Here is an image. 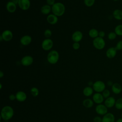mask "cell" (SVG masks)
Instances as JSON below:
<instances>
[{
	"mask_svg": "<svg viewBox=\"0 0 122 122\" xmlns=\"http://www.w3.org/2000/svg\"><path fill=\"white\" fill-rule=\"evenodd\" d=\"M14 115V110L13 108L9 105L4 106L0 112L1 118L5 121H8L12 118Z\"/></svg>",
	"mask_w": 122,
	"mask_h": 122,
	"instance_id": "obj_1",
	"label": "cell"
},
{
	"mask_svg": "<svg viewBox=\"0 0 122 122\" xmlns=\"http://www.w3.org/2000/svg\"><path fill=\"white\" fill-rule=\"evenodd\" d=\"M51 11L52 13L58 17L61 16L65 11V7L61 2H56L51 6Z\"/></svg>",
	"mask_w": 122,
	"mask_h": 122,
	"instance_id": "obj_2",
	"label": "cell"
},
{
	"mask_svg": "<svg viewBox=\"0 0 122 122\" xmlns=\"http://www.w3.org/2000/svg\"><path fill=\"white\" fill-rule=\"evenodd\" d=\"M59 59V54L56 50H52L50 51L47 55V61L50 64H56L58 61Z\"/></svg>",
	"mask_w": 122,
	"mask_h": 122,
	"instance_id": "obj_3",
	"label": "cell"
},
{
	"mask_svg": "<svg viewBox=\"0 0 122 122\" xmlns=\"http://www.w3.org/2000/svg\"><path fill=\"white\" fill-rule=\"evenodd\" d=\"M92 44L94 47L97 50H102L105 46V41L103 38L98 37L93 39Z\"/></svg>",
	"mask_w": 122,
	"mask_h": 122,
	"instance_id": "obj_4",
	"label": "cell"
},
{
	"mask_svg": "<svg viewBox=\"0 0 122 122\" xmlns=\"http://www.w3.org/2000/svg\"><path fill=\"white\" fill-rule=\"evenodd\" d=\"M92 88L96 92H102L105 89V84L102 81H97L92 85Z\"/></svg>",
	"mask_w": 122,
	"mask_h": 122,
	"instance_id": "obj_5",
	"label": "cell"
},
{
	"mask_svg": "<svg viewBox=\"0 0 122 122\" xmlns=\"http://www.w3.org/2000/svg\"><path fill=\"white\" fill-rule=\"evenodd\" d=\"M53 46V41L50 38H46L41 43V47L44 51L50 50Z\"/></svg>",
	"mask_w": 122,
	"mask_h": 122,
	"instance_id": "obj_6",
	"label": "cell"
},
{
	"mask_svg": "<svg viewBox=\"0 0 122 122\" xmlns=\"http://www.w3.org/2000/svg\"><path fill=\"white\" fill-rule=\"evenodd\" d=\"M95 111L97 114L103 116L108 113V108L104 104H99L96 106Z\"/></svg>",
	"mask_w": 122,
	"mask_h": 122,
	"instance_id": "obj_7",
	"label": "cell"
},
{
	"mask_svg": "<svg viewBox=\"0 0 122 122\" xmlns=\"http://www.w3.org/2000/svg\"><path fill=\"white\" fill-rule=\"evenodd\" d=\"M18 5L23 10H28L30 6V0H19Z\"/></svg>",
	"mask_w": 122,
	"mask_h": 122,
	"instance_id": "obj_8",
	"label": "cell"
},
{
	"mask_svg": "<svg viewBox=\"0 0 122 122\" xmlns=\"http://www.w3.org/2000/svg\"><path fill=\"white\" fill-rule=\"evenodd\" d=\"M20 62L22 65L24 66H28L32 64L33 59L31 56L26 55L21 59Z\"/></svg>",
	"mask_w": 122,
	"mask_h": 122,
	"instance_id": "obj_9",
	"label": "cell"
},
{
	"mask_svg": "<svg viewBox=\"0 0 122 122\" xmlns=\"http://www.w3.org/2000/svg\"><path fill=\"white\" fill-rule=\"evenodd\" d=\"M1 36L4 41H11L13 38V33L10 30H6L2 32Z\"/></svg>",
	"mask_w": 122,
	"mask_h": 122,
	"instance_id": "obj_10",
	"label": "cell"
},
{
	"mask_svg": "<svg viewBox=\"0 0 122 122\" xmlns=\"http://www.w3.org/2000/svg\"><path fill=\"white\" fill-rule=\"evenodd\" d=\"M104 97L102 94L99 92H96L92 96V100L96 104H102L104 101Z\"/></svg>",
	"mask_w": 122,
	"mask_h": 122,
	"instance_id": "obj_11",
	"label": "cell"
},
{
	"mask_svg": "<svg viewBox=\"0 0 122 122\" xmlns=\"http://www.w3.org/2000/svg\"><path fill=\"white\" fill-rule=\"evenodd\" d=\"M83 37V34L79 30H76L74 31L71 36V38L72 41L74 42H80L82 39Z\"/></svg>",
	"mask_w": 122,
	"mask_h": 122,
	"instance_id": "obj_12",
	"label": "cell"
},
{
	"mask_svg": "<svg viewBox=\"0 0 122 122\" xmlns=\"http://www.w3.org/2000/svg\"><path fill=\"white\" fill-rule=\"evenodd\" d=\"M115 102L116 100L115 98L112 96H110L104 101V105L108 108H111L115 106Z\"/></svg>",
	"mask_w": 122,
	"mask_h": 122,
	"instance_id": "obj_13",
	"label": "cell"
},
{
	"mask_svg": "<svg viewBox=\"0 0 122 122\" xmlns=\"http://www.w3.org/2000/svg\"><path fill=\"white\" fill-rule=\"evenodd\" d=\"M117 50L115 47H111L107 49L106 51V55L107 58L112 59L115 57L117 54Z\"/></svg>",
	"mask_w": 122,
	"mask_h": 122,
	"instance_id": "obj_14",
	"label": "cell"
},
{
	"mask_svg": "<svg viewBox=\"0 0 122 122\" xmlns=\"http://www.w3.org/2000/svg\"><path fill=\"white\" fill-rule=\"evenodd\" d=\"M102 122H115V116L113 113L108 112L103 116Z\"/></svg>",
	"mask_w": 122,
	"mask_h": 122,
	"instance_id": "obj_15",
	"label": "cell"
},
{
	"mask_svg": "<svg viewBox=\"0 0 122 122\" xmlns=\"http://www.w3.org/2000/svg\"><path fill=\"white\" fill-rule=\"evenodd\" d=\"M32 41L31 37L28 35H25L23 36L20 39V43L24 46H27L29 45Z\"/></svg>",
	"mask_w": 122,
	"mask_h": 122,
	"instance_id": "obj_16",
	"label": "cell"
},
{
	"mask_svg": "<svg viewBox=\"0 0 122 122\" xmlns=\"http://www.w3.org/2000/svg\"><path fill=\"white\" fill-rule=\"evenodd\" d=\"M16 99L20 102H24L27 99V95L26 93L23 91H19L16 94Z\"/></svg>",
	"mask_w": 122,
	"mask_h": 122,
	"instance_id": "obj_17",
	"label": "cell"
},
{
	"mask_svg": "<svg viewBox=\"0 0 122 122\" xmlns=\"http://www.w3.org/2000/svg\"><path fill=\"white\" fill-rule=\"evenodd\" d=\"M17 5L15 3L12 2L11 0L8 1L6 6V10L7 11L10 13H13L17 9Z\"/></svg>",
	"mask_w": 122,
	"mask_h": 122,
	"instance_id": "obj_18",
	"label": "cell"
},
{
	"mask_svg": "<svg viewBox=\"0 0 122 122\" xmlns=\"http://www.w3.org/2000/svg\"><path fill=\"white\" fill-rule=\"evenodd\" d=\"M47 20L49 24L51 25H54L56 24L58 21V16L53 14H49L47 17Z\"/></svg>",
	"mask_w": 122,
	"mask_h": 122,
	"instance_id": "obj_19",
	"label": "cell"
},
{
	"mask_svg": "<svg viewBox=\"0 0 122 122\" xmlns=\"http://www.w3.org/2000/svg\"><path fill=\"white\" fill-rule=\"evenodd\" d=\"M112 91L113 93L115 94H118L120 93L122 91V86L119 83H113L112 86Z\"/></svg>",
	"mask_w": 122,
	"mask_h": 122,
	"instance_id": "obj_20",
	"label": "cell"
},
{
	"mask_svg": "<svg viewBox=\"0 0 122 122\" xmlns=\"http://www.w3.org/2000/svg\"><path fill=\"white\" fill-rule=\"evenodd\" d=\"M113 18L118 20H122V10L120 9H115L112 12Z\"/></svg>",
	"mask_w": 122,
	"mask_h": 122,
	"instance_id": "obj_21",
	"label": "cell"
},
{
	"mask_svg": "<svg viewBox=\"0 0 122 122\" xmlns=\"http://www.w3.org/2000/svg\"><path fill=\"white\" fill-rule=\"evenodd\" d=\"M51 11V6L45 4L42 6L41 9V11L44 15H48Z\"/></svg>",
	"mask_w": 122,
	"mask_h": 122,
	"instance_id": "obj_22",
	"label": "cell"
},
{
	"mask_svg": "<svg viewBox=\"0 0 122 122\" xmlns=\"http://www.w3.org/2000/svg\"><path fill=\"white\" fill-rule=\"evenodd\" d=\"M93 89L91 86H86L83 90V94L86 97L91 96L93 92Z\"/></svg>",
	"mask_w": 122,
	"mask_h": 122,
	"instance_id": "obj_23",
	"label": "cell"
},
{
	"mask_svg": "<svg viewBox=\"0 0 122 122\" xmlns=\"http://www.w3.org/2000/svg\"><path fill=\"white\" fill-rule=\"evenodd\" d=\"M94 102L91 99H86L82 102L83 105L87 108H92L93 106Z\"/></svg>",
	"mask_w": 122,
	"mask_h": 122,
	"instance_id": "obj_24",
	"label": "cell"
},
{
	"mask_svg": "<svg viewBox=\"0 0 122 122\" xmlns=\"http://www.w3.org/2000/svg\"><path fill=\"white\" fill-rule=\"evenodd\" d=\"M99 32L96 29H91L89 31V35L91 38L95 39L99 36Z\"/></svg>",
	"mask_w": 122,
	"mask_h": 122,
	"instance_id": "obj_25",
	"label": "cell"
},
{
	"mask_svg": "<svg viewBox=\"0 0 122 122\" xmlns=\"http://www.w3.org/2000/svg\"><path fill=\"white\" fill-rule=\"evenodd\" d=\"M115 33L117 36H122V24L117 25L114 28Z\"/></svg>",
	"mask_w": 122,
	"mask_h": 122,
	"instance_id": "obj_26",
	"label": "cell"
},
{
	"mask_svg": "<svg viewBox=\"0 0 122 122\" xmlns=\"http://www.w3.org/2000/svg\"><path fill=\"white\" fill-rule=\"evenodd\" d=\"M115 107L117 110H122V98H119L116 100Z\"/></svg>",
	"mask_w": 122,
	"mask_h": 122,
	"instance_id": "obj_27",
	"label": "cell"
},
{
	"mask_svg": "<svg viewBox=\"0 0 122 122\" xmlns=\"http://www.w3.org/2000/svg\"><path fill=\"white\" fill-rule=\"evenodd\" d=\"M30 92L31 95L33 97H37L39 94V91L38 89L35 87L31 88V89L30 90Z\"/></svg>",
	"mask_w": 122,
	"mask_h": 122,
	"instance_id": "obj_28",
	"label": "cell"
},
{
	"mask_svg": "<svg viewBox=\"0 0 122 122\" xmlns=\"http://www.w3.org/2000/svg\"><path fill=\"white\" fill-rule=\"evenodd\" d=\"M95 0H84V3L86 6L91 7L93 5Z\"/></svg>",
	"mask_w": 122,
	"mask_h": 122,
	"instance_id": "obj_29",
	"label": "cell"
},
{
	"mask_svg": "<svg viewBox=\"0 0 122 122\" xmlns=\"http://www.w3.org/2000/svg\"><path fill=\"white\" fill-rule=\"evenodd\" d=\"M117 36V35H116V34L115 33L114 31H111L108 33V38L109 40L111 41H112L116 39Z\"/></svg>",
	"mask_w": 122,
	"mask_h": 122,
	"instance_id": "obj_30",
	"label": "cell"
},
{
	"mask_svg": "<svg viewBox=\"0 0 122 122\" xmlns=\"http://www.w3.org/2000/svg\"><path fill=\"white\" fill-rule=\"evenodd\" d=\"M110 92L108 89H105L102 92V95H103L104 98H107L110 96Z\"/></svg>",
	"mask_w": 122,
	"mask_h": 122,
	"instance_id": "obj_31",
	"label": "cell"
},
{
	"mask_svg": "<svg viewBox=\"0 0 122 122\" xmlns=\"http://www.w3.org/2000/svg\"><path fill=\"white\" fill-rule=\"evenodd\" d=\"M44 35L45 38H50L52 35V32L50 29H46L44 32Z\"/></svg>",
	"mask_w": 122,
	"mask_h": 122,
	"instance_id": "obj_32",
	"label": "cell"
},
{
	"mask_svg": "<svg viewBox=\"0 0 122 122\" xmlns=\"http://www.w3.org/2000/svg\"><path fill=\"white\" fill-rule=\"evenodd\" d=\"M117 51L122 50V40L118 41L115 47Z\"/></svg>",
	"mask_w": 122,
	"mask_h": 122,
	"instance_id": "obj_33",
	"label": "cell"
},
{
	"mask_svg": "<svg viewBox=\"0 0 122 122\" xmlns=\"http://www.w3.org/2000/svg\"><path fill=\"white\" fill-rule=\"evenodd\" d=\"M80 47V44L79 42H74L72 44V48L74 50H78Z\"/></svg>",
	"mask_w": 122,
	"mask_h": 122,
	"instance_id": "obj_34",
	"label": "cell"
},
{
	"mask_svg": "<svg viewBox=\"0 0 122 122\" xmlns=\"http://www.w3.org/2000/svg\"><path fill=\"white\" fill-rule=\"evenodd\" d=\"M93 122H102V118L100 116H96L93 118Z\"/></svg>",
	"mask_w": 122,
	"mask_h": 122,
	"instance_id": "obj_35",
	"label": "cell"
},
{
	"mask_svg": "<svg viewBox=\"0 0 122 122\" xmlns=\"http://www.w3.org/2000/svg\"><path fill=\"white\" fill-rule=\"evenodd\" d=\"M46 2L47 4L51 6L55 3V0H46Z\"/></svg>",
	"mask_w": 122,
	"mask_h": 122,
	"instance_id": "obj_36",
	"label": "cell"
},
{
	"mask_svg": "<svg viewBox=\"0 0 122 122\" xmlns=\"http://www.w3.org/2000/svg\"><path fill=\"white\" fill-rule=\"evenodd\" d=\"M105 35V32L104 31L101 30V31H100L99 32V37L103 38L104 37Z\"/></svg>",
	"mask_w": 122,
	"mask_h": 122,
	"instance_id": "obj_37",
	"label": "cell"
},
{
	"mask_svg": "<svg viewBox=\"0 0 122 122\" xmlns=\"http://www.w3.org/2000/svg\"><path fill=\"white\" fill-rule=\"evenodd\" d=\"M9 98L10 101H14L16 99V95L13 94H11L9 95Z\"/></svg>",
	"mask_w": 122,
	"mask_h": 122,
	"instance_id": "obj_38",
	"label": "cell"
},
{
	"mask_svg": "<svg viewBox=\"0 0 122 122\" xmlns=\"http://www.w3.org/2000/svg\"><path fill=\"white\" fill-rule=\"evenodd\" d=\"M113 82L112 81H107V85L108 86H112V85H113Z\"/></svg>",
	"mask_w": 122,
	"mask_h": 122,
	"instance_id": "obj_39",
	"label": "cell"
},
{
	"mask_svg": "<svg viewBox=\"0 0 122 122\" xmlns=\"http://www.w3.org/2000/svg\"><path fill=\"white\" fill-rule=\"evenodd\" d=\"M11 1L12 2H13L14 3H15L16 5H18V4L19 0H11Z\"/></svg>",
	"mask_w": 122,
	"mask_h": 122,
	"instance_id": "obj_40",
	"label": "cell"
},
{
	"mask_svg": "<svg viewBox=\"0 0 122 122\" xmlns=\"http://www.w3.org/2000/svg\"><path fill=\"white\" fill-rule=\"evenodd\" d=\"M3 76H4V73L2 72V71H0V78H2L3 77Z\"/></svg>",
	"mask_w": 122,
	"mask_h": 122,
	"instance_id": "obj_41",
	"label": "cell"
},
{
	"mask_svg": "<svg viewBox=\"0 0 122 122\" xmlns=\"http://www.w3.org/2000/svg\"><path fill=\"white\" fill-rule=\"evenodd\" d=\"M116 122H122V118H119L117 119V120L116 121Z\"/></svg>",
	"mask_w": 122,
	"mask_h": 122,
	"instance_id": "obj_42",
	"label": "cell"
},
{
	"mask_svg": "<svg viewBox=\"0 0 122 122\" xmlns=\"http://www.w3.org/2000/svg\"><path fill=\"white\" fill-rule=\"evenodd\" d=\"M88 84H89V86H92L93 85V83L92 82V81H89V83H88Z\"/></svg>",
	"mask_w": 122,
	"mask_h": 122,
	"instance_id": "obj_43",
	"label": "cell"
},
{
	"mask_svg": "<svg viewBox=\"0 0 122 122\" xmlns=\"http://www.w3.org/2000/svg\"><path fill=\"white\" fill-rule=\"evenodd\" d=\"M0 89H2V84H1V83H0Z\"/></svg>",
	"mask_w": 122,
	"mask_h": 122,
	"instance_id": "obj_44",
	"label": "cell"
},
{
	"mask_svg": "<svg viewBox=\"0 0 122 122\" xmlns=\"http://www.w3.org/2000/svg\"><path fill=\"white\" fill-rule=\"evenodd\" d=\"M113 0V1H118V0Z\"/></svg>",
	"mask_w": 122,
	"mask_h": 122,
	"instance_id": "obj_45",
	"label": "cell"
},
{
	"mask_svg": "<svg viewBox=\"0 0 122 122\" xmlns=\"http://www.w3.org/2000/svg\"><path fill=\"white\" fill-rule=\"evenodd\" d=\"M121 118H122V113H121Z\"/></svg>",
	"mask_w": 122,
	"mask_h": 122,
	"instance_id": "obj_46",
	"label": "cell"
}]
</instances>
